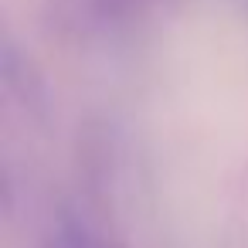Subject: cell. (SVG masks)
<instances>
[{"label": "cell", "mask_w": 248, "mask_h": 248, "mask_svg": "<svg viewBox=\"0 0 248 248\" xmlns=\"http://www.w3.org/2000/svg\"><path fill=\"white\" fill-rule=\"evenodd\" d=\"M140 153L173 248H248V51H190L140 106Z\"/></svg>", "instance_id": "6da1fadb"}]
</instances>
